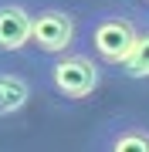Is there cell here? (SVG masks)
Instances as JSON below:
<instances>
[{"instance_id":"1","label":"cell","mask_w":149,"mask_h":152,"mask_svg":"<svg viewBox=\"0 0 149 152\" xmlns=\"http://www.w3.org/2000/svg\"><path fill=\"white\" fill-rule=\"evenodd\" d=\"M48 85L54 88V95L68 98V102H85V98H92L98 91V85H102V64L92 54L65 51V54L51 58Z\"/></svg>"},{"instance_id":"2","label":"cell","mask_w":149,"mask_h":152,"mask_svg":"<svg viewBox=\"0 0 149 152\" xmlns=\"http://www.w3.org/2000/svg\"><path fill=\"white\" fill-rule=\"evenodd\" d=\"M78 41V17L68 7L48 4L41 10H31V41L27 48H34L37 54L58 58L65 51H71Z\"/></svg>"},{"instance_id":"3","label":"cell","mask_w":149,"mask_h":152,"mask_svg":"<svg viewBox=\"0 0 149 152\" xmlns=\"http://www.w3.org/2000/svg\"><path fill=\"white\" fill-rule=\"evenodd\" d=\"M139 37V27L126 14H95L88 24V48L92 58L102 64H122Z\"/></svg>"},{"instance_id":"4","label":"cell","mask_w":149,"mask_h":152,"mask_svg":"<svg viewBox=\"0 0 149 152\" xmlns=\"http://www.w3.org/2000/svg\"><path fill=\"white\" fill-rule=\"evenodd\" d=\"M31 41V10L21 0H0V54L24 51Z\"/></svg>"},{"instance_id":"5","label":"cell","mask_w":149,"mask_h":152,"mask_svg":"<svg viewBox=\"0 0 149 152\" xmlns=\"http://www.w3.org/2000/svg\"><path fill=\"white\" fill-rule=\"evenodd\" d=\"M34 98V85L24 71L17 68H0V118L24 112Z\"/></svg>"},{"instance_id":"6","label":"cell","mask_w":149,"mask_h":152,"mask_svg":"<svg viewBox=\"0 0 149 152\" xmlns=\"http://www.w3.org/2000/svg\"><path fill=\"white\" fill-rule=\"evenodd\" d=\"M105 152H149V129L136 122L112 125L105 132Z\"/></svg>"},{"instance_id":"7","label":"cell","mask_w":149,"mask_h":152,"mask_svg":"<svg viewBox=\"0 0 149 152\" xmlns=\"http://www.w3.org/2000/svg\"><path fill=\"white\" fill-rule=\"evenodd\" d=\"M126 75L132 78H149V31H142L132 44V51H129V58L119 64Z\"/></svg>"},{"instance_id":"8","label":"cell","mask_w":149,"mask_h":152,"mask_svg":"<svg viewBox=\"0 0 149 152\" xmlns=\"http://www.w3.org/2000/svg\"><path fill=\"white\" fill-rule=\"evenodd\" d=\"M146 4H149V0H146Z\"/></svg>"}]
</instances>
